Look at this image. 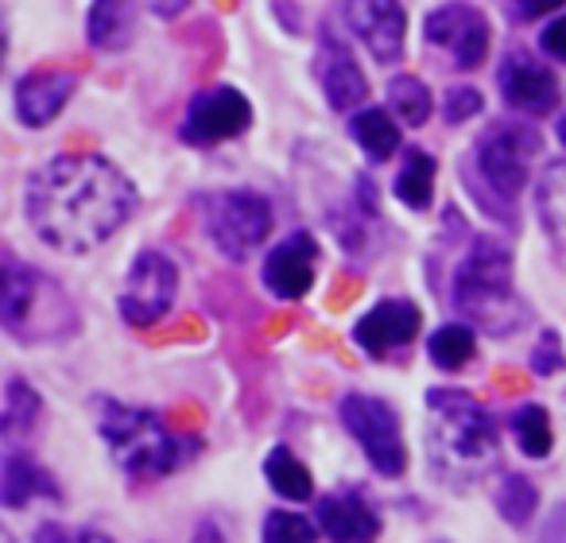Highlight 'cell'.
I'll return each mask as SVG.
<instances>
[{"instance_id":"cell-14","label":"cell","mask_w":566,"mask_h":543,"mask_svg":"<svg viewBox=\"0 0 566 543\" xmlns=\"http://www.w3.org/2000/svg\"><path fill=\"white\" fill-rule=\"evenodd\" d=\"M342 17L357 32V40L373 51L377 63H400L403 28H408V17H403L400 4H392V0H357V4L342 9Z\"/></svg>"},{"instance_id":"cell-33","label":"cell","mask_w":566,"mask_h":543,"mask_svg":"<svg viewBox=\"0 0 566 543\" xmlns=\"http://www.w3.org/2000/svg\"><path fill=\"white\" fill-rule=\"evenodd\" d=\"M539 48H543V55L566 63V12H558V17L547 20V28L539 32Z\"/></svg>"},{"instance_id":"cell-30","label":"cell","mask_w":566,"mask_h":543,"mask_svg":"<svg viewBox=\"0 0 566 543\" xmlns=\"http://www.w3.org/2000/svg\"><path fill=\"white\" fill-rule=\"evenodd\" d=\"M264 543H315V528L295 512H268Z\"/></svg>"},{"instance_id":"cell-18","label":"cell","mask_w":566,"mask_h":543,"mask_svg":"<svg viewBox=\"0 0 566 543\" xmlns=\"http://www.w3.org/2000/svg\"><path fill=\"white\" fill-rule=\"evenodd\" d=\"M74 94V74L63 71H35L20 79L17 86V113L28 128H43L63 113V105Z\"/></svg>"},{"instance_id":"cell-10","label":"cell","mask_w":566,"mask_h":543,"mask_svg":"<svg viewBox=\"0 0 566 543\" xmlns=\"http://www.w3.org/2000/svg\"><path fill=\"white\" fill-rule=\"evenodd\" d=\"M423 35L431 48L447 51L458 71H478L489 55V20L473 4H442L427 12Z\"/></svg>"},{"instance_id":"cell-15","label":"cell","mask_w":566,"mask_h":543,"mask_svg":"<svg viewBox=\"0 0 566 543\" xmlns=\"http://www.w3.org/2000/svg\"><path fill=\"white\" fill-rule=\"evenodd\" d=\"M501 94L504 102L516 113H527V117H543L558 105V82L555 74L543 63H535L532 55H509L501 63Z\"/></svg>"},{"instance_id":"cell-12","label":"cell","mask_w":566,"mask_h":543,"mask_svg":"<svg viewBox=\"0 0 566 543\" xmlns=\"http://www.w3.org/2000/svg\"><path fill=\"white\" fill-rule=\"evenodd\" d=\"M416 334H419V307L408 300H380L354 326V342L361 346V354L377 357V362L408 349Z\"/></svg>"},{"instance_id":"cell-38","label":"cell","mask_w":566,"mask_h":543,"mask_svg":"<svg viewBox=\"0 0 566 543\" xmlns=\"http://www.w3.org/2000/svg\"><path fill=\"white\" fill-rule=\"evenodd\" d=\"M555 133H558V144H563V148H566V117H558Z\"/></svg>"},{"instance_id":"cell-5","label":"cell","mask_w":566,"mask_h":543,"mask_svg":"<svg viewBox=\"0 0 566 543\" xmlns=\"http://www.w3.org/2000/svg\"><path fill=\"white\" fill-rule=\"evenodd\" d=\"M97 427L128 478H167L187 455V442L156 411L133 408V404L97 400Z\"/></svg>"},{"instance_id":"cell-7","label":"cell","mask_w":566,"mask_h":543,"mask_svg":"<svg viewBox=\"0 0 566 543\" xmlns=\"http://www.w3.org/2000/svg\"><path fill=\"white\" fill-rule=\"evenodd\" d=\"M342 427L357 439V447L365 450V458L373 462V470L380 478H400L403 466H408V450H403L400 435V416L388 408L377 396L349 393L338 404Z\"/></svg>"},{"instance_id":"cell-19","label":"cell","mask_w":566,"mask_h":543,"mask_svg":"<svg viewBox=\"0 0 566 543\" xmlns=\"http://www.w3.org/2000/svg\"><path fill=\"white\" fill-rule=\"evenodd\" d=\"M40 493L59 501V485L43 473V466H35L24 455L4 458V470H0V501H4V509H24Z\"/></svg>"},{"instance_id":"cell-16","label":"cell","mask_w":566,"mask_h":543,"mask_svg":"<svg viewBox=\"0 0 566 543\" xmlns=\"http://www.w3.org/2000/svg\"><path fill=\"white\" fill-rule=\"evenodd\" d=\"M315 74H318V82H323V94L334 109H354V105H361L365 94H369V82H365L361 66L354 63V51L334 32L318 35Z\"/></svg>"},{"instance_id":"cell-23","label":"cell","mask_w":566,"mask_h":543,"mask_svg":"<svg viewBox=\"0 0 566 543\" xmlns=\"http://www.w3.org/2000/svg\"><path fill=\"white\" fill-rule=\"evenodd\" d=\"M264 478H268V485L280 497H287V501H311V497H315V478H311V470L287 447H275L272 455H268Z\"/></svg>"},{"instance_id":"cell-11","label":"cell","mask_w":566,"mask_h":543,"mask_svg":"<svg viewBox=\"0 0 566 543\" xmlns=\"http://www.w3.org/2000/svg\"><path fill=\"white\" fill-rule=\"evenodd\" d=\"M252 125V105L233 86H213L202 90L195 102L187 105V121H182V140L187 144H221L241 136Z\"/></svg>"},{"instance_id":"cell-32","label":"cell","mask_w":566,"mask_h":543,"mask_svg":"<svg viewBox=\"0 0 566 543\" xmlns=\"http://www.w3.org/2000/svg\"><path fill=\"white\" fill-rule=\"evenodd\" d=\"M563 365H566L563 342H558L555 331H547L539 342H535V349H532V369L539 373V377H551V373H558Z\"/></svg>"},{"instance_id":"cell-4","label":"cell","mask_w":566,"mask_h":543,"mask_svg":"<svg viewBox=\"0 0 566 543\" xmlns=\"http://www.w3.org/2000/svg\"><path fill=\"white\" fill-rule=\"evenodd\" d=\"M0 319L4 331L20 342H63L78 331V311L71 295L40 268H28L4 252V280H0Z\"/></svg>"},{"instance_id":"cell-34","label":"cell","mask_w":566,"mask_h":543,"mask_svg":"<svg viewBox=\"0 0 566 543\" xmlns=\"http://www.w3.org/2000/svg\"><path fill=\"white\" fill-rule=\"evenodd\" d=\"M190 543H226V532H221V524H213V520H202Z\"/></svg>"},{"instance_id":"cell-25","label":"cell","mask_w":566,"mask_h":543,"mask_svg":"<svg viewBox=\"0 0 566 543\" xmlns=\"http://www.w3.org/2000/svg\"><path fill=\"white\" fill-rule=\"evenodd\" d=\"M512 435H516L520 450L527 458H547L551 455V419L539 404H524V408L512 411Z\"/></svg>"},{"instance_id":"cell-27","label":"cell","mask_w":566,"mask_h":543,"mask_svg":"<svg viewBox=\"0 0 566 543\" xmlns=\"http://www.w3.org/2000/svg\"><path fill=\"white\" fill-rule=\"evenodd\" d=\"M535 509H539L535 485L524 473H509V478L501 481V489H496V512H501L512 528H524L527 520L535 516Z\"/></svg>"},{"instance_id":"cell-29","label":"cell","mask_w":566,"mask_h":543,"mask_svg":"<svg viewBox=\"0 0 566 543\" xmlns=\"http://www.w3.org/2000/svg\"><path fill=\"white\" fill-rule=\"evenodd\" d=\"M388 102H392L396 117H400L403 125H427V117H431V109H434L431 90H427L419 79H411V74L392 79V86H388Z\"/></svg>"},{"instance_id":"cell-2","label":"cell","mask_w":566,"mask_h":543,"mask_svg":"<svg viewBox=\"0 0 566 543\" xmlns=\"http://www.w3.org/2000/svg\"><path fill=\"white\" fill-rule=\"evenodd\" d=\"M427 416H431L427 455H431V470H439L447 485H473L493 470L501 458L496 424L470 393L434 388L427 396Z\"/></svg>"},{"instance_id":"cell-26","label":"cell","mask_w":566,"mask_h":543,"mask_svg":"<svg viewBox=\"0 0 566 543\" xmlns=\"http://www.w3.org/2000/svg\"><path fill=\"white\" fill-rule=\"evenodd\" d=\"M427 354H431V362L439 365V369H462V365L473 362V354H478L473 331L458 323L442 326V331H434L431 342H427Z\"/></svg>"},{"instance_id":"cell-37","label":"cell","mask_w":566,"mask_h":543,"mask_svg":"<svg viewBox=\"0 0 566 543\" xmlns=\"http://www.w3.org/2000/svg\"><path fill=\"white\" fill-rule=\"evenodd\" d=\"M187 4H156V12L159 17H175V12H182Z\"/></svg>"},{"instance_id":"cell-31","label":"cell","mask_w":566,"mask_h":543,"mask_svg":"<svg viewBox=\"0 0 566 543\" xmlns=\"http://www.w3.org/2000/svg\"><path fill=\"white\" fill-rule=\"evenodd\" d=\"M481 94L473 86H454V90H447V105H442V113H447V121L450 125H462L465 117H478L481 113Z\"/></svg>"},{"instance_id":"cell-21","label":"cell","mask_w":566,"mask_h":543,"mask_svg":"<svg viewBox=\"0 0 566 543\" xmlns=\"http://www.w3.org/2000/svg\"><path fill=\"white\" fill-rule=\"evenodd\" d=\"M133 20L136 9L125 4V0H102L90 9V43L102 51H120L128 40H133Z\"/></svg>"},{"instance_id":"cell-36","label":"cell","mask_w":566,"mask_h":543,"mask_svg":"<svg viewBox=\"0 0 566 543\" xmlns=\"http://www.w3.org/2000/svg\"><path fill=\"white\" fill-rule=\"evenodd\" d=\"M78 543H113V540H109V535H102V532H82Z\"/></svg>"},{"instance_id":"cell-3","label":"cell","mask_w":566,"mask_h":543,"mask_svg":"<svg viewBox=\"0 0 566 543\" xmlns=\"http://www.w3.org/2000/svg\"><path fill=\"white\" fill-rule=\"evenodd\" d=\"M454 307L465 323L485 334H516L527 326L532 311L512 284V252L493 237H478L454 272Z\"/></svg>"},{"instance_id":"cell-9","label":"cell","mask_w":566,"mask_h":543,"mask_svg":"<svg viewBox=\"0 0 566 543\" xmlns=\"http://www.w3.org/2000/svg\"><path fill=\"white\" fill-rule=\"evenodd\" d=\"M175 292H179V268L156 249H144L133 260L120 292V315L133 326H151L171 311Z\"/></svg>"},{"instance_id":"cell-1","label":"cell","mask_w":566,"mask_h":543,"mask_svg":"<svg viewBox=\"0 0 566 543\" xmlns=\"http://www.w3.org/2000/svg\"><path fill=\"white\" fill-rule=\"evenodd\" d=\"M133 182L102 156H55L24 190L28 226L40 241L63 252L97 249L133 218Z\"/></svg>"},{"instance_id":"cell-20","label":"cell","mask_w":566,"mask_h":543,"mask_svg":"<svg viewBox=\"0 0 566 543\" xmlns=\"http://www.w3.org/2000/svg\"><path fill=\"white\" fill-rule=\"evenodd\" d=\"M535 210H539V221L547 229V237L566 249V159L551 164L547 171L539 175V187H535Z\"/></svg>"},{"instance_id":"cell-13","label":"cell","mask_w":566,"mask_h":543,"mask_svg":"<svg viewBox=\"0 0 566 543\" xmlns=\"http://www.w3.org/2000/svg\"><path fill=\"white\" fill-rule=\"evenodd\" d=\"M315 264H318V244L311 233L283 237L264 260V288L275 300H303L315 284Z\"/></svg>"},{"instance_id":"cell-24","label":"cell","mask_w":566,"mask_h":543,"mask_svg":"<svg viewBox=\"0 0 566 543\" xmlns=\"http://www.w3.org/2000/svg\"><path fill=\"white\" fill-rule=\"evenodd\" d=\"M431 187H434V159L423 148L403 152V167L396 175V198L411 210H427L431 206Z\"/></svg>"},{"instance_id":"cell-8","label":"cell","mask_w":566,"mask_h":543,"mask_svg":"<svg viewBox=\"0 0 566 543\" xmlns=\"http://www.w3.org/2000/svg\"><path fill=\"white\" fill-rule=\"evenodd\" d=\"M539 152V136L532 125H496L478 140L473 171L496 195V202H512L527 187V164Z\"/></svg>"},{"instance_id":"cell-6","label":"cell","mask_w":566,"mask_h":543,"mask_svg":"<svg viewBox=\"0 0 566 543\" xmlns=\"http://www.w3.org/2000/svg\"><path fill=\"white\" fill-rule=\"evenodd\" d=\"M202 226L221 257L249 260V252L272 233V206L256 190H221L202 198Z\"/></svg>"},{"instance_id":"cell-22","label":"cell","mask_w":566,"mask_h":543,"mask_svg":"<svg viewBox=\"0 0 566 543\" xmlns=\"http://www.w3.org/2000/svg\"><path fill=\"white\" fill-rule=\"evenodd\" d=\"M349 133L377 164H385V159H392L400 152V125L385 109H361L349 121Z\"/></svg>"},{"instance_id":"cell-28","label":"cell","mask_w":566,"mask_h":543,"mask_svg":"<svg viewBox=\"0 0 566 543\" xmlns=\"http://www.w3.org/2000/svg\"><path fill=\"white\" fill-rule=\"evenodd\" d=\"M35 416H40V393H35L28 380L12 377L9 385H4V416H0V427H4V435L32 431Z\"/></svg>"},{"instance_id":"cell-35","label":"cell","mask_w":566,"mask_h":543,"mask_svg":"<svg viewBox=\"0 0 566 543\" xmlns=\"http://www.w3.org/2000/svg\"><path fill=\"white\" fill-rule=\"evenodd\" d=\"M35 543H71V540H66V532L59 524H43L40 532H35Z\"/></svg>"},{"instance_id":"cell-17","label":"cell","mask_w":566,"mask_h":543,"mask_svg":"<svg viewBox=\"0 0 566 543\" xmlns=\"http://www.w3.org/2000/svg\"><path fill=\"white\" fill-rule=\"evenodd\" d=\"M318 528L331 543H377L380 516L361 493H331L318 501Z\"/></svg>"}]
</instances>
